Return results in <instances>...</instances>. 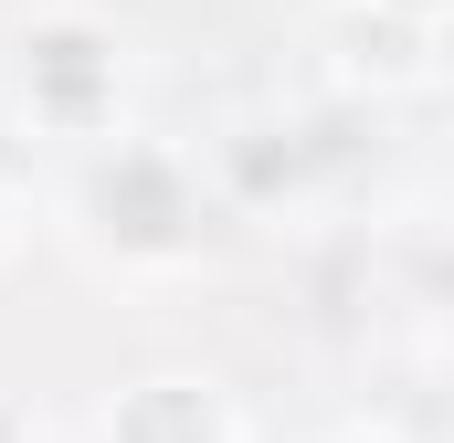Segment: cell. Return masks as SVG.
<instances>
[{
	"mask_svg": "<svg viewBox=\"0 0 454 443\" xmlns=\"http://www.w3.org/2000/svg\"><path fill=\"white\" fill-rule=\"evenodd\" d=\"M11 253H21V212H11V148H0V275H11Z\"/></svg>",
	"mask_w": 454,
	"mask_h": 443,
	"instance_id": "5",
	"label": "cell"
},
{
	"mask_svg": "<svg viewBox=\"0 0 454 443\" xmlns=\"http://www.w3.org/2000/svg\"><path fill=\"white\" fill-rule=\"evenodd\" d=\"M0 74H11V116L32 137H64L74 159L106 148V137H127V32H116L106 11H85V0L32 11L11 32V64Z\"/></svg>",
	"mask_w": 454,
	"mask_h": 443,
	"instance_id": "2",
	"label": "cell"
},
{
	"mask_svg": "<svg viewBox=\"0 0 454 443\" xmlns=\"http://www.w3.org/2000/svg\"><path fill=\"white\" fill-rule=\"evenodd\" d=\"M328 443H402V433H380V423H348V433H328Z\"/></svg>",
	"mask_w": 454,
	"mask_h": 443,
	"instance_id": "6",
	"label": "cell"
},
{
	"mask_svg": "<svg viewBox=\"0 0 454 443\" xmlns=\"http://www.w3.org/2000/svg\"><path fill=\"white\" fill-rule=\"evenodd\" d=\"M96 443H243V412L212 369H148L106 401Z\"/></svg>",
	"mask_w": 454,
	"mask_h": 443,
	"instance_id": "3",
	"label": "cell"
},
{
	"mask_svg": "<svg viewBox=\"0 0 454 443\" xmlns=\"http://www.w3.org/2000/svg\"><path fill=\"white\" fill-rule=\"evenodd\" d=\"M74 232L116 275H191L212 253V180L169 137H106L74 159Z\"/></svg>",
	"mask_w": 454,
	"mask_h": 443,
	"instance_id": "1",
	"label": "cell"
},
{
	"mask_svg": "<svg viewBox=\"0 0 454 443\" xmlns=\"http://www.w3.org/2000/svg\"><path fill=\"white\" fill-rule=\"evenodd\" d=\"M359 11H380V21H412V32H444V0H359Z\"/></svg>",
	"mask_w": 454,
	"mask_h": 443,
	"instance_id": "4",
	"label": "cell"
}]
</instances>
